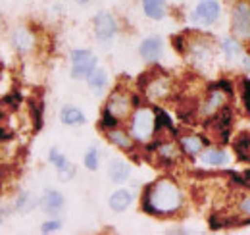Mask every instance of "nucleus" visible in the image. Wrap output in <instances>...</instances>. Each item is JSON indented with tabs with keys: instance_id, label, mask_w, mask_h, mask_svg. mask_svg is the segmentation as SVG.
<instances>
[{
	"instance_id": "f257e3e1",
	"label": "nucleus",
	"mask_w": 250,
	"mask_h": 235,
	"mask_svg": "<svg viewBox=\"0 0 250 235\" xmlns=\"http://www.w3.org/2000/svg\"><path fill=\"white\" fill-rule=\"evenodd\" d=\"M181 206V191L169 179L148 185L143 197V208L148 214H173Z\"/></svg>"
},
{
	"instance_id": "f03ea898",
	"label": "nucleus",
	"mask_w": 250,
	"mask_h": 235,
	"mask_svg": "<svg viewBox=\"0 0 250 235\" xmlns=\"http://www.w3.org/2000/svg\"><path fill=\"white\" fill-rule=\"evenodd\" d=\"M156 129V116L150 108H139L131 119V135L137 141H148Z\"/></svg>"
},
{
	"instance_id": "7ed1b4c3",
	"label": "nucleus",
	"mask_w": 250,
	"mask_h": 235,
	"mask_svg": "<svg viewBox=\"0 0 250 235\" xmlns=\"http://www.w3.org/2000/svg\"><path fill=\"white\" fill-rule=\"evenodd\" d=\"M231 27H233V33H235L239 39H249L250 37V4L239 2V4L233 8Z\"/></svg>"
},
{
	"instance_id": "20e7f679",
	"label": "nucleus",
	"mask_w": 250,
	"mask_h": 235,
	"mask_svg": "<svg viewBox=\"0 0 250 235\" xmlns=\"http://www.w3.org/2000/svg\"><path fill=\"white\" fill-rule=\"evenodd\" d=\"M71 64H73L71 75L75 79H83V77H89L93 73V70L96 68V58L89 50H73L71 52Z\"/></svg>"
},
{
	"instance_id": "39448f33",
	"label": "nucleus",
	"mask_w": 250,
	"mask_h": 235,
	"mask_svg": "<svg viewBox=\"0 0 250 235\" xmlns=\"http://www.w3.org/2000/svg\"><path fill=\"white\" fill-rule=\"evenodd\" d=\"M219 12L221 10H219L218 0H202L196 6V10H194L192 20L198 22V24H202V25H212L219 18Z\"/></svg>"
},
{
	"instance_id": "423d86ee",
	"label": "nucleus",
	"mask_w": 250,
	"mask_h": 235,
	"mask_svg": "<svg viewBox=\"0 0 250 235\" xmlns=\"http://www.w3.org/2000/svg\"><path fill=\"white\" fill-rule=\"evenodd\" d=\"M118 29V25H116V20L110 16V14H106V12H102V14H98L96 18H94V31H96V37L98 39H110V37H114V33Z\"/></svg>"
},
{
	"instance_id": "0eeeda50",
	"label": "nucleus",
	"mask_w": 250,
	"mask_h": 235,
	"mask_svg": "<svg viewBox=\"0 0 250 235\" xmlns=\"http://www.w3.org/2000/svg\"><path fill=\"white\" fill-rule=\"evenodd\" d=\"M129 108H131L129 96L124 94V93H120V91H116V93L110 96L108 104H106V110H108L110 114H114L118 119H122V118L127 116V114H129Z\"/></svg>"
},
{
	"instance_id": "6e6552de",
	"label": "nucleus",
	"mask_w": 250,
	"mask_h": 235,
	"mask_svg": "<svg viewBox=\"0 0 250 235\" xmlns=\"http://www.w3.org/2000/svg\"><path fill=\"white\" fill-rule=\"evenodd\" d=\"M225 100H227V98H225L223 89L212 85V87H210V96H208V100H206V104H204V114L214 116L218 110H221V108L225 106Z\"/></svg>"
},
{
	"instance_id": "1a4fd4ad",
	"label": "nucleus",
	"mask_w": 250,
	"mask_h": 235,
	"mask_svg": "<svg viewBox=\"0 0 250 235\" xmlns=\"http://www.w3.org/2000/svg\"><path fill=\"white\" fill-rule=\"evenodd\" d=\"M50 160L56 164L58 176H60L62 181H67V179H71V177H73V174H75L73 164H71L67 158H63L62 154H58V152H56V148H52V150H50Z\"/></svg>"
},
{
	"instance_id": "9d476101",
	"label": "nucleus",
	"mask_w": 250,
	"mask_h": 235,
	"mask_svg": "<svg viewBox=\"0 0 250 235\" xmlns=\"http://www.w3.org/2000/svg\"><path fill=\"white\" fill-rule=\"evenodd\" d=\"M162 54V41L158 37L145 39L141 45V56L145 60H156Z\"/></svg>"
},
{
	"instance_id": "9b49d317",
	"label": "nucleus",
	"mask_w": 250,
	"mask_h": 235,
	"mask_svg": "<svg viewBox=\"0 0 250 235\" xmlns=\"http://www.w3.org/2000/svg\"><path fill=\"white\" fill-rule=\"evenodd\" d=\"M129 205H131V193H129V191L120 189V191L112 193V197H110V208H112V210L124 212V210L129 208Z\"/></svg>"
},
{
	"instance_id": "f8f14e48",
	"label": "nucleus",
	"mask_w": 250,
	"mask_h": 235,
	"mask_svg": "<svg viewBox=\"0 0 250 235\" xmlns=\"http://www.w3.org/2000/svg\"><path fill=\"white\" fill-rule=\"evenodd\" d=\"M204 143H206V139L200 137V135H187V137L181 139V148H183L187 154L194 156V154H198V152L202 150Z\"/></svg>"
},
{
	"instance_id": "ddd939ff",
	"label": "nucleus",
	"mask_w": 250,
	"mask_h": 235,
	"mask_svg": "<svg viewBox=\"0 0 250 235\" xmlns=\"http://www.w3.org/2000/svg\"><path fill=\"white\" fill-rule=\"evenodd\" d=\"M200 160L204 162V164H210V166H221V164H227V154L223 152V150H219V148H206L204 152H202V156H200Z\"/></svg>"
},
{
	"instance_id": "4468645a",
	"label": "nucleus",
	"mask_w": 250,
	"mask_h": 235,
	"mask_svg": "<svg viewBox=\"0 0 250 235\" xmlns=\"http://www.w3.org/2000/svg\"><path fill=\"white\" fill-rule=\"evenodd\" d=\"M129 164L124 162V160H114L112 164H110V170H108V174L112 177V181H116V183H122L125 181L127 177H129Z\"/></svg>"
},
{
	"instance_id": "2eb2a0df",
	"label": "nucleus",
	"mask_w": 250,
	"mask_h": 235,
	"mask_svg": "<svg viewBox=\"0 0 250 235\" xmlns=\"http://www.w3.org/2000/svg\"><path fill=\"white\" fill-rule=\"evenodd\" d=\"M143 8H145V14L152 20H162L166 16V8L162 0H143Z\"/></svg>"
},
{
	"instance_id": "dca6fc26",
	"label": "nucleus",
	"mask_w": 250,
	"mask_h": 235,
	"mask_svg": "<svg viewBox=\"0 0 250 235\" xmlns=\"http://www.w3.org/2000/svg\"><path fill=\"white\" fill-rule=\"evenodd\" d=\"M167 91H169V83H167L166 77H160V79L152 81V83L146 87L148 96H152V98H162V96H166Z\"/></svg>"
},
{
	"instance_id": "f3484780",
	"label": "nucleus",
	"mask_w": 250,
	"mask_h": 235,
	"mask_svg": "<svg viewBox=\"0 0 250 235\" xmlns=\"http://www.w3.org/2000/svg\"><path fill=\"white\" fill-rule=\"evenodd\" d=\"M62 121L65 125H81V123H85V116L81 110L69 106V108L62 110Z\"/></svg>"
},
{
	"instance_id": "a211bd4d",
	"label": "nucleus",
	"mask_w": 250,
	"mask_h": 235,
	"mask_svg": "<svg viewBox=\"0 0 250 235\" xmlns=\"http://www.w3.org/2000/svg\"><path fill=\"white\" fill-rule=\"evenodd\" d=\"M235 150L239 154L241 160H249L250 158V133H241L239 139L235 141Z\"/></svg>"
},
{
	"instance_id": "6ab92c4d",
	"label": "nucleus",
	"mask_w": 250,
	"mask_h": 235,
	"mask_svg": "<svg viewBox=\"0 0 250 235\" xmlns=\"http://www.w3.org/2000/svg\"><path fill=\"white\" fill-rule=\"evenodd\" d=\"M108 139L120 148H131V145H133L131 143V137L127 133H124V131H118V129H112L108 133Z\"/></svg>"
},
{
	"instance_id": "aec40b11",
	"label": "nucleus",
	"mask_w": 250,
	"mask_h": 235,
	"mask_svg": "<svg viewBox=\"0 0 250 235\" xmlns=\"http://www.w3.org/2000/svg\"><path fill=\"white\" fill-rule=\"evenodd\" d=\"M42 205L46 210H56V208H60L63 205V199L62 195L58 193V191H46V195H44V199H42Z\"/></svg>"
},
{
	"instance_id": "412c9836",
	"label": "nucleus",
	"mask_w": 250,
	"mask_h": 235,
	"mask_svg": "<svg viewBox=\"0 0 250 235\" xmlns=\"http://www.w3.org/2000/svg\"><path fill=\"white\" fill-rule=\"evenodd\" d=\"M87 79H89V85H91L94 91H100V89L106 85L108 75H106V71H104V70H96V68H94L93 73H91Z\"/></svg>"
},
{
	"instance_id": "4be33fe9",
	"label": "nucleus",
	"mask_w": 250,
	"mask_h": 235,
	"mask_svg": "<svg viewBox=\"0 0 250 235\" xmlns=\"http://www.w3.org/2000/svg\"><path fill=\"white\" fill-rule=\"evenodd\" d=\"M31 45H33V37L27 31L20 29L16 33V47H18L20 50H27V48H31Z\"/></svg>"
},
{
	"instance_id": "5701e85b",
	"label": "nucleus",
	"mask_w": 250,
	"mask_h": 235,
	"mask_svg": "<svg viewBox=\"0 0 250 235\" xmlns=\"http://www.w3.org/2000/svg\"><path fill=\"white\" fill-rule=\"evenodd\" d=\"M85 166L89 168V170H96L98 168V152L91 148L87 154H85Z\"/></svg>"
},
{
	"instance_id": "b1692460",
	"label": "nucleus",
	"mask_w": 250,
	"mask_h": 235,
	"mask_svg": "<svg viewBox=\"0 0 250 235\" xmlns=\"http://www.w3.org/2000/svg\"><path fill=\"white\" fill-rule=\"evenodd\" d=\"M223 50H225L229 56H235V54L241 52V47H239L233 39H225V41H223Z\"/></svg>"
},
{
	"instance_id": "393cba45",
	"label": "nucleus",
	"mask_w": 250,
	"mask_h": 235,
	"mask_svg": "<svg viewBox=\"0 0 250 235\" xmlns=\"http://www.w3.org/2000/svg\"><path fill=\"white\" fill-rule=\"evenodd\" d=\"M162 125H166L169 131H173V123H171V119L167 118L166 112H162V110H158L156 114V127H162Z\"/></svg>"
},
{
	"instance_id": "a878e982",
	"label": "nucleus",
	"mask_w": 250,
	"mask_h": 235,
	"mask_svg": "<svg viewBox=\"0 0 250 235\" xmlns=\"http://www.w3.org/2000/svg\"><path fill=\"white\" fill-rule=\"evenodd\" d=\"M243 104H245L247 112L250 114V79L243 81Z\"/></svg>"
},
{
	"instance_id": "bb28decb",
	"label": "nucleus",
	"mask_w": 250,
	"mask_h": 235,
	"mask_svg": "<svg viewBox=\"0 0 250 235\" xmlns=\"http://www.w3.org/2000/svg\"><path fill=\"white\" fill-rule=\"evenodd\" d=\"M118 121L120 119L114 116V114H110L108 110H104V114H102V127H116Z\"/></svg>"
},
{
	"instance_id": "cd10ccee",
	"label": "nucleus",
	"mask_w": 250,
	"mask_h": 235,
	"mask_svg": "<svg viewBox=\"0 0 250 235\" xmlns=\"http://www.w3.org/2000/svg\"><path fill=\"white\" fill-rule=\"evenodd\" d=\"M160 154L166 156V158H173L175 156V147L173 145H162L160 147Z\"/></svg>"
},
{
	"instance_id": "c85d7f7f",
	"label": "nucleus",
	"mask_w": 250,
	"mask_h": 235,
	"mask_svg": "<svg viewBox=\"0 0 250 235\" xmlns=\"http://www.w3.org/2000/svg\"><path fill=\"white\" fill-rule=\"evenodd\" d=\"M58 228H60V222H46V224H42L41 232L42 234H50V232H56Z\"/></svg>"
},
{
	"instance_id": "c756f323",
	"label": "nucleus",
	"mask_w": 250,
	"mask_h": 235,
	"mask_svg": "<svg viewBox=\"0 0 250 235\" xmlns=\"http://www.w3.org/2000/svg\"><path fill=\"white\" fill-rule=\"evenodd\" d=\"M239 208H241V212H243V214H247V216L250 218V197H245V199L241 201Z\"/></svg>"
},
{
	"instance_id": "7c9ffc66",
	"label": "nucleus",
	"mask_w": 250,
	"mask_h": 235,
	"mask_svg": "<svg viewBox=\"0 0 250 235\" xmlns=\"http://www.w3.org/2000/svg\"><path fill=\"white\" fill-rule=\"evenodd\" d=\"M6 139H10V133L6 129H0V141H6Z\"/></svg>"
},
{
	"instance_id": "2f4dec72",
	"label": "nucleus",
	"mask_w": 250,
	"mask_h": 235,
	"mask_svg": "<svg viewBox=\"0 0 250 235\" xmlns=\"http://www.w3.org/2000/svg\"><path fill=\"white\" fill-rule=\"evenodd\" d=\"M245 176H247V179H249V181H250V170H249V172H247V174H245Z\"/></svg>"
},
{
	"instance_id": "473e14b6",
	"label": "nucleus",
	"mask_w": 250,
	"mask_h": 235,
	"mask_svg": "<svg viewBox=\"0 0 250 235\" xmlns=\"http://www.w3.org/2000/svg\"><path fill=\"white\" fill-rule=\"evenodd\" d=\"M77 2H81V4H83V2H89V0H77Z\"/></svg>"
},
{
	"instance_id": "72a5a7b5",
	"label": "nucleus",
	"mask_w": 250,
	"mask_h": 235,
	"mask_svg": "<svg viewBox=\"0 0 250 235\" xmlns=\"http://www.w3.org/2000/svg\"><path fill=\"white\" fill-rule=\"evenodd\" d=\"M0 119H2V112H0Z\"/></svg>"
}]
</instances>
